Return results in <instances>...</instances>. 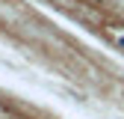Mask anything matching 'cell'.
<instances>
[{
    "label": "cell",
    "mask_w": 124,
    "mask_h": 119,
    "mask_svg": "<svg viewBox=\"0 0 124 119\" xmlns=\"http://www.w3.org/2000/svg\"><path fill=\"white\" fill-rule=\"evenodd\" d=\"M118 45H121V48H124V39H118Z\"/></svg>",
    "instance_id": "obj_1"
}]
</instances>
